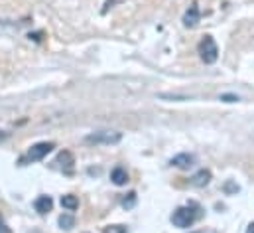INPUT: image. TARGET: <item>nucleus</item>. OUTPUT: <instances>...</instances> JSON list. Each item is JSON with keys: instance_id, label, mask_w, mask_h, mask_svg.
I'll return each instance as SVG.
<instances>
[{"instance_id": "13", "label": "nucleus", "mask_w": 254, "mask_h": 233, "mask_svg": "<svg viewBox=\"0 0 254 233\" xmlns=\"http://www.w3.org/2000/svg\"><path fill=\"white\" fill-rule=\"evenodd\" d=\"M121 206H123L125 210H130V208H134V206H136V194H134V192H130L127 198H123Z\"/></svg>"}, {"instance_id": "2", "label": "nucleus", "mask_w": 254, "mask_h": 233, "mask_svg": "<svg viewBox=\"0 0 254 233\" xmlns=\"http://www.w3.org/2000/svg\"><path fill=\"white\" fill-rule=\"evenodd\" d=\"M123 140V133L119 131H97L85 137L87 144H119Z\"/></svg>"}, {"instance_id": "9", "label": "nucleus", "mask_w": 254, "mask_h": 233, "mask_svg": "<svg viewBox=\"0 0 254 233\" xmlns=\"http://www.w3.org/2000/svg\"><path fill=\"white\" fill-rule=\"evenodd\" d=\"M209 182H211V170H205V168H203V170H199V172L191 178V184H193V186H199V188L207 186Z\"/></svg>"}, {"instance_id": "12", "label": "nucleus", "mask_w": 254, "mask_h": 233, "mask_svg": "<svg viewBox=\"0 0 254 233\" xmlns=\"http://www.w3.org/2000/svg\"><path fill=\"white\" fill-rule=\"evenodd\" d=\"M57 162L61 164V166H67V168H71L73 166V154L69 152V150H63V152H59V156H57Z\"/></svg>"}, {"instance_id": "14", "label": "nucleus", "mask_w": 254, "mask_h": 233, "mask_svg": "<svg viewBox=\"0 0 254 233\" xmlns=\"http://www.w3.org/2000/svg\"><path fill=\"white\" fill-rule=\"evenodd\" d=\"M105 233H128V230L125 226H109L105 230Z\"/></svg>"}, {"instance_id": "15", "label": "nucleus", "mask_w": 254, "mask_h": 233, "mask_svg": "<svg viewBox=\"0 0 254 233\" xmlns=\"http://www.w3.org/2000/svg\"><path fill=\"white\" fill-rule=\"evenodd\" d=\"M221 99H223V101H227V103H237V101H239V97H237V95H221Z\"/></svg>"}, {"instance_id": "1", "label": "nucleus", "mask_w": 254, "mask_h": 233, "mask_svg": "<svg viewBox=\"0 0 254 233\" xmlns=\"http://www.w3.org/2000/svg\"><path fill=\"white\" fill-rule=\"evenodd\" d=\"M197 216H199V214L193 210V206L177 208V210L173 212V216H171V224H173L175 228H179V230H187V228H191V226L195 224Z\"/></svg>"}, {"instance_id": "7", "label": "nucleus", "mask_w": 254, "mask_h": 233, "mask_svg": "<svg viewBox=\"0 0 254 233\" xmlns=\"http://www.w3.org/2000/svg\"><path fill=\"white\" fill-rule=\"evenodd\" d=\"M34 208H36V212L38 214H47V212H51V208H53V200H51V196H40V198H36V202H34Z\"/></svg>"}, {"instance_id": "16", "label": "nucleus", "mask_w": 254, "mask_h": 233, "mask_svg": "<svg viewBox=\"0 0 254 233\" xmlns=\"http://www.w3.org/2000/svg\"><path fill=\"white\" fill-rule=\"evenodd\" d=\"M0 233H10V230L6 228V224H4V222H0Z\"/></svg>"}, {"instance_id": "19", "label": "nucleus", "mask_w": 254, "mask_h": 233, "mask_svg": "<svg viewBox=\"0 0 254 233\" xmlns=\"http://www.w3.org/2000/svg\"><path fill=\"white\" fill-rule=\"evenodd\" d=\"M193 233H205V232H193Z\"/></svg>"}, {"instance_id": "5", "label": "nucleus", "mask_w": 254, "mask_h": 233, "mask_svg": "<svg viewBox=\"0 0 254 233\" xmlns=\"http://www.w3.org/2000/svg\"><path fill=\"white\" fill-rule=\"evenodd\" d=\"M169 164L175 166V168H179V170H189V168L195 164V156L189 154V152H179V154H175V156L169 160Z\"/></svg>"}, {"instance_id": "10", "label": "nucleus", "mask_w": 254, "mask_h": 233, "mask_svg": "<svg viewBox=\"0 0 254 233\" xmlns=\"http://www.w3.org/2000/svg\"><path fill=\"white\" fill-rule=\"evenodd\" d=\"M61 206H63L67 212H75V210L79 208V200H77V196L67 194V196H61Z\"/></svg>"}, {"instance_id": "3", "label": "nucleus", "mask_w": 254, "mask_h": 233, "mask_svg": "<svg viewBox=\"0 0 254 233\" xmlns=\"http://www.w3.org/2000/svg\"><path fill=\"white\" fill-rule=\"evenodd\" d=\"M199 55L205 63H215L219 59V46L217 42L211 38V36H205L201 42H199Z\"/></svg>"}, {"instance_id": "6", "label": "nucleus", "mask_w": 254, "mask_h": 233, "mask_svg": "<svg viewBox=\"0 0 254 233\" xmlns=\"http://www.w3.org/2000/svg\"><path fill=\"white\" fill-rule=\"evenodd\" d=\"M199 20H201V12H199L197 4L189 6V8H187V12L183 14V24H185L187 28H195V26L199 24Z\"/></svg>"}, {"instance_id": "18", "label": "nucleus", "mask_w": 254, "mask_h": 233, "mask_svg": "<svg viewBox=\"0 0 254 233\" xmlns=\"http://www.w3.org/2000/svg\"><path fill=\"white\" fill-rule=\"evenodd\" d=\"M6 137H8V135H6V133H2V131H0V142H2V140H4V139H6Z\"/></svg>"}, {"instance_id": "4", "label": "nucleus", "mask_w": 254, "mask_h": 233, "mask_svg": "<svg viewBox=\"0 0 254 233\" xmlns=\"http://www.w3.org/2000/svg\"><path fill=\"white\" fill-rule=\"evenodd\" d=\"M55 148V144L53 142H36L30 150H28V160L30 162H40V160H43L51 150Z\"/></svg>"}, {"instance_id": "8", "label": "nucleus", "mask_w": 254, "mask_h": 233, "mask_svg": "<svg viewBox=\"0 0 254 233\" xmlns=\"http://www.w3.org/2000/svg\"><path fill=\"white\" fill-rule=\"evenodd\" d=\"M111 180H113L115 186H125L128 182V172L123 166H117V168H113V172H111Z\"/></svg>"}, {"instance_id": "11", "label": "nucleus", "mask_w": 254, "mask_h": 233, "mask_svg": "<svg viewBox=\"0 0 254 233\" xmlns=\"http://www.w3.org/2000/svg\"><path fill=\"white\" fill-rule=\"evenodd\" d=\"M57 224H59L61 230H67V232H69V230L75 228V216H73V214H63V216H59Z\"/></svg>"}, {"instance_id": "17", "label": "nucleus", "mask_w": 254, "mask_h": 233, "mask_svg": "<svg viewBox=\"0 0 254 233\" xmlns=\"http://www.w3.org/2000/svg\"><path fill=\"white\" fill-rule=\"evenodd\" d=\"M247 233H254V222L249 226V230H247Z\"/></svg>"}]
</instances>
